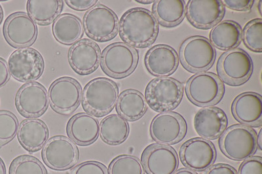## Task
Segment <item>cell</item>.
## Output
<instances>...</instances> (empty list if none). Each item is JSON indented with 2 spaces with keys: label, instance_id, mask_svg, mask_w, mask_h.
I'll return each mask as SVG.
<instances>
[{
  "label": "cell",
  "instance_id": "obj_1",
  "mask_svg": "<svg viewBox=\"0 0 262 174\" xmlns=\"http://www.w3.org/2000/svg\"><path fill=\"white\" fill-rule=\"evenodd\" d=\"M119 36L132 48H144L156 41L159 25L147 9L136 8L123 14L119 23Z\"/></svg>",
  "mask_w": 262,
  "mask_h": 174
},
{
  "label": "cell",
  "instance_id": "obj_2",
  "mask_svg": "<svg viewBox=\"0 0 262 174\" xmlns=\"http://www.w3.org/2000/svg\"><path fill=\"white\" fill-rule=\"evenodd\" d=\"M118 96V84L106 77H98L86 84L82 92V105L90 114L103 117L112 111Z\"/></svg>",
  "mask_w": 262,
  "mask_h": 174
},
{
  "label": "cell",
  "instance_id": "obj_3",
  "mask_svg": "<svg viewBox=\"0 0 262 174\" xmlns=\"http://www.w3.org/2000/svg\"><path fill=\"white\" fill-rule=\"evenodd\" d=\"M183 95L182 84L171 77H161L149 82L145 91V99L157 112L171 111L179 106Z\"/></svg>",
  "mask_w": 262,
  "mask_h": 174
},
{
  "label": "cell",
  "instance_id": "obj_4",
  "mask_svg": "<svg viewBox=\"0 0 262 174\" xmlns=\"http://www.w3.org/2000/svg\"><path fill=\"white\" fill-rule=\"evenodd\" d=\"M138 51L122 42L107 46L103 51L100 63L104 72L116 79L124 78L132 74L139 62Z\"/></svg>",
  "mask_w": 262,
  "mask_h": 174
},
{
  "label": "cell",
  "instance_id": "obj_5",
  "mask_svg": "<svg viewBox=\"0 0 262 174\" xmlns=\"http://www.w3.org/2000/svg\"><path fill=\"white\" fill-rule=\"evenodd\" d=\"M222 152L233 161L250 158L257 149V136L250 127L235 124L229 127L220 140Z\"/></svg>",
  "mask_w": 262,
  "mask_h": 174
},
{
  "label": "cell",
  "instance_id": "obj_6",
  "mask_svg": "<svg viewBox=\"0 0 262 174\" xmlns=\"http://www.w3.org/2000/svg\"><path fill=\"white\" fill-rule=\"evenodd\" d=\"M180 59L182 66L191 72H203L212 67L216 52L209 39L203 36H192L180 46Z\"/></svg>",
  "mask_w": 262,
  "mask_h": 174
},
{
  "label": "cell",
  "instance_id": "obj_7",
  "mask_svg": "<svg viewBox=\"0 0 262 174\" xmlns=\"http://www.w3.org/2000/svg\"><path fill=\"white\" fill-rule=\"evenodd\" d=\"M83 25L84 32L91 39L106 42L118 34L119 19L116 13L108 7L97 4L85 13Z\"/></svg>",
  "mask_w": 262,
  "mask_h": 174
},
{
  "label": "cell",
  "instance_id": "obj_8",
  "mask_svg": "<svg viewBox=\"0 0 262 174\" xmlns=\"http://www.w3.org/2000/svg\"><path fill=\"white\" fill-rule=\"evenodd\" d=\"M224 92L223 83L214 73L200 72L187 82L186 95L191 102L200 107L216 104Z\"/></svg>",
  "mask_w": 262,
  "mask_h": 174
},
{
  "label": "cell",
  "instance_id": "obj_9",
  "mask_svg": "<svg viewBox=\"0 0 262 174\" xmlns=\"http://www.w3.org/2000/svg\"><path fill=\"white\" fill-rule=\"evenodd\" d=\"M217 71L227 84L238 86L250 78L253 71V62L247 52L235 48L221 56L217 63Z\"/></svg>",
  "mask_w": 262,
  "mask_h": 174
},
{
  "label": "cell",
  "instance_id": "obj_10",
  "mask_svg": "<svg viewBox=\"0 0 262 174\" xmlns=\"http://www.w3.org/2000/svg\"><path fill=\"white\" fill-rule=\"evenodd\" d=\"M8 68L14 79L21 82H34L43 74L45 62L43 56L36 49H17L9 56Z\"/></svg>",
  "mask_w": 262,
  "mask_h": 174
},
{
  "label": "cell",
  "instance_id": "obj_11",
  "mask_svg": "<svg viewBox=\"0 0 262 174\" xmlns=\"http://www.w3.org/2000/svg\"><path fill=\"white\" fill-rule=\"evenodd\" d=\"M42 158L49 168L65 170L78 162L79 152L73 141L64 136L49 139L42 149Z\"/></svg>",
  "mask_w": 262,
  "mask_h": 174
},
{
  "label": "cell",
  "instance_id": "obj_12",
  "mask_svg": "<svg viewBox=\"0 0 262 174\" xmlns=\"http://www.w3.org/2000/svg\"><path fill=\"white\" fill-rule=\"evenodd\" d=\"M82 89L76 79L63 77L54 81L48 91L49 102L55 112L68 114L79 107L82 100Z\"/></svg>",
  "mask_w": 262,
  "mask_h": 174
},
{
  "label": "cell",
  "instance_id": "obj_13",
  "mask_svg": "<svg viewBox=\"0 0 262 174\" xmlns=\"http://www.w3.org/2000/svg\"><path fill=\"white\" fill-rule=\"evenodd\" d=\"M3 32L5 39L10 46L20 49L34 44L38 29L36 23L28 14L16 12L7 18Z\"/></svg>",
  "mask_w": 262,
  "mask_h": 174
},
{
  "label": "cell",
  "instance_id": "obj_14",
  "mask_svg": "<svg viewBox=\"0 0 262 174\" xmlns=\"http://www.w3.org/2000/svg\"><path fill=\"white\" fill-rule=\"evenodd\" d=\"M182 163L193 171L207 170L216 158V149L209 140L194 138L182 144L180 149Z\"/></svg>",
  "mask_w": 262,
  "mask_h": 174
},
{
  "label": "cell",
  "instance_id": "obj_15",
  "mask_svg": "<svg viewBox=\"0 0 262 174\" xmlns=\"http://www.w3.org/2000/svg\"><path fill=\"white\" fill-rule=\"evenodd\" d=\"M186 121L175 112H163L156 115L150 124V134L156 142L163 145L175 144L186 135Z\"/></svg>",
  "mask_w": 262,
  "mask_h": 174
},
{
  "label": "cell",
  "instance_id": "obj_16",
  "mask_svg": "<svg viewBox=\"0 0 262 174\" xmlns=\"http://www.w3.org/2000/svg\"><path fill=\"white\" fill-rule=\"evenodd\" d=\"M16 109L27 117H38L48 110V92L41 84L29 82L20 87L15 97Z\"/></svg>",
  "mask_w": 262,
  "mask_h": 174
},
{
  "label": "cell",
  "instance_id": "obj_17",
  "mask_svg": "<svg viewBox=\"0 0 262 174\" xmlns=\"http://www.w3.org/2000/svg\"><path fill=\"white\" fill-rule=\"evenodd\" d=\"M142 163L148 174H173L179 167V157L172 147L153 144L144 150Z\"/></svg>",
  "mask_w": 262,
  "mask_h": 174
},
{
  "label": "cell",
  "instance_id": "obj_18",
  "mask_svg": "<svg viewBox=\"0 0 262 174\" xmlns=\"http://www.w3.org/2000/svg\"><path fill=\"white\" fill-rule=\"evenodd\" d=\"M224 15V5L220 0H189L186 6L187 18L200 29L214 27Z\"/></svg>",
  "mask_w": 262,
  "mask_h": 174
},
{
  "label": "cell",
  "instance_id": "obj_19",
  "mask_svg": "<svg viewBox=\"0 0 262 174\" xmlns=\"http://www.w3.org/2000/svg\"><path fill=\"white\" fill-rule=\"evenodd\" d=\"M101 51L95 42L81 39L70 48L69 62L77 74L85 75L94 72L99 67Z\"/></svg>",
  "mask_w": 262,
  "mask_h": 174
},
{
  "label": "cell",
  "instance_id": "obj_20",
  "mask_svg": "<svg viewBox=\"0 0 262 174\" xmlns=\"http://www.w3.org/2000/svg\"><path fill=\"white\" fill-rule=\"evenodd\" d=\"M234 117L243 125L259 126L262 124V98L253 92L241 94L232 103Z\"/></svg>",
  "mask_w": 262,
  "mask_h": 174
},
{
  "label": "cell",
  "instance_id": "obj_21",
  "mask_svg": "<svg viewBox=\"0 0 262 174\" xmlns=\"http://www.w3.org/2000/svg\"><path fill=\"white\" fill-rule=\"evenodd\" d=\"M148 72L157 77H167L176 71L179 56L174 49L167 45H158L149 49L144 58Z\"/></svg>",
  "mask_w": 262,
  "mask_h": 174
},
{
  "label": "cell",
  "instance_id": "obj_22",
  "mask_svg": "<svg viewBox=\"0 0 262 174\" xmlns=\"http://www.w3.org/2000/svg\"><path fill=\"white\" fill-rule=\"evenodd\" d=\"M67 130L70 140L86 146L97 141L100 135V123L94 115L79 113L69 120Z\"/></svg>",
  "mask_w": 262,
  "mask_h": 174
},
{
  "label": "cell",
  "instance_id": "obj_23",
  "mask_svg": "<svg viewBox=\"0 0 262 174\" xmlns=\"http://www.w3.org/2000/svg\"><path fill=\"white\" fill-rule=\"evenodd\" d=\"M228 125V119L223 110L216 107L203 108L194 117V128L206 140H215L223 133Z\"/></svg>",
  "mask_w": 262,
  "mask_h": 174
},
{
  "label": "cell",
  "instance_id": "obj_24",
  "mask_svg": "<svg viewBox=\"0 0 262 174\" xmlns=\"http://www.w3.org/2000/svg\"><path fill=\"white\" fill-rule=\"evenodd\" d=\"M49 135L48 126L40 119H25L18 126V140L21 145L30 153L41 149L48 142Z\"/></svg>",
  "mask_w": 262,
  "mask_h": 174
},
{
  "label": "cell",
  "instance_id": "obj_25",
  "mask_svg": "<svg viewBox=\"0 0 262 174\" xmlns=\"http://www.w3.org/2000/svg\"><path fill=\"white\" fill-rule=\"evenodd\" d=\"M242 39V30L240 25L232 20L219 23L210 33V43L214 48L227 51L235 49Z\"/></svg>",
  "mask_w": 262,
  "mask_h": 174
},
{
  "label": "cell",
  "instance_id": "obj_26",
  "mask_svg": "<svg viewBox=\"0 0 262 174\" xmlns=\"http://www.w3.org/2000/svg\"><path fill=\"white\" fill-rule=\"evenodd\" d=\"M52 30L56 40L68 46L79 41L84 34L83 25L80 18L70 13L58 16L54 21Z\"/></svg>",
  "mask_w": 262,
  "mask_h": 174
},
{
  "label": "cell",
  "instance_id": "obj_27",
  "mask_svg": "<svg viewBox=\"0 0 262 174\" xmlns=\"http://www.w3.org/2000/svg\"><path fill=\"white\" fill-rule=\"evenodd\" d=\"M147 109L146 100L139 91L127 89L118 96L117 112L127 121H137L143 116Z\"/></svg>",
  "mask_w": 262,
  "mask_h": 174
},
{
  "label": "cell",
  "instance_id": "obj_28",
  "mask_svg": "<svg viewBox=\"0 0 262 174\" xmlns=\"http://www.w3.org/2000/svg\"><path fill=\"white\" fill-rule=\"evenodd\" d=\"M152 11L157 22L166 27L179 25L186 15L183 0H158L154 2Z\"/></svg>",
  "mask_w": 262,
  "mask_h": 174
},
{
  "label": "cell",
  "instance_id": "obj_29",
  "mask_svg": "<svg viewBox=\"0 0 262 174\" xmlns=\"http://www.w3.org/2000/svg\"><path fill=\"white\" fill-rule=\"evenodd\" d=\"M129 132L127 120L119 115H109L100 123V138L108 145H116L123 143L129 135Z\"/></svg>",
  "mask_w": 262,
  "mask_h": 174
},
{
  "label": "cell",
  "instance_id": "obj_30",
  "mask_svg": "<svg viewBox=\"0 0 262 174\" xmlns=\"http://www.w3.org/2000/svg\"><path fill=\"white\" fill-rule=\"evenodd\" d=\"M64 2L62 0H29V15L39 25H48L60 15Z\"/></svg>",
  "mask_w": 262,
  "mask_h": 174
},
{
  "label": "cell",
  "instance_id": "obj_31",
  "mask_svg": "<svg viewBox=\"0 0 262 174\" xmlns=\"http://www.w3.org/2000/svg\"><path fill=\"white\" fill-rule=\"evenodd\" d=\"M109 174H144L141 161L132 155H119L111 162Z\"/></svg>",
  "mask_w": 262,
  "mask_h": 174
},
{
  "label": "cell",
  "instance_id": "obj_32",
  "mask_svg": "<svg viewBox=\"0 0 262 174\" xmlns=\"http://www.w3.org/2000/svg\"><path fill=\"white\" fill-rule=\"evenodd\" d=\"M9 174H48V171L36 157L22 155L11 162Z\"/></svg>",
  "mask_w": 262,
  "mask_h": 174
},
{
  "label": "cell",
  "instance_id": "obj_33",
  "mask_svg": "<svg viewBox=\"0 0 262 174\" xmlns=\"http://www.w3.org/2000/svg\"><path fill=\"white\" fill-rule=\"evenodd\" d=\"M242 39L248 48L256 53L262 51V20H250L243 28Z\"/></svg>",
  "mask_w": 262,
  "mask_h": 174
},
{
  "label": "cell",
  "instance_id": "obj_34",
  "mask_svg": "<svg viewBox=\"0 0 262 174\" xmlns=\"http://www.w3.org/2000/svg\"><path fill=\"white\" fill-rule=\"evenodd\" d=\"M17 117L6 110L0 111V147L15 138L18 130Z\"/></svg>",
  "mask_w": 262,
  "mask_h": 174
},
{
  "label": "cell",
  "instance_id": "obj_35",
  "mask_svg": "<svg viewBox=\"0 0 262 174\" xmlns=\"http://www.w3.org/2000/svg\"><path fill=\"white\" fill-rule=\"evenodd\" d=\"M70 174H109L106 166L97 161H86L75 166Z\"/></svg>",
  "mask_w": 262,
  "mask_h": 174
},
{
  "label": "cell",
  "instance_id": "obj_36",
  "mask_svg": "<svg viewBox=\"0 0 262 174\" xmlns=\"http://www.w3.org/2000/svg\"><path fill=\"white\" fill-rule=\"evenodd\" d=\"M238 174H262L261 157H251L245 160L238 168Z\"/></svg>",
  "mask_w": 262,
  "mask_h": 174
},
{
  "label": "cell",
  "instance_id": "obj_37",
  "mask_svg": "<svg viewBox=\"0 0 262 174\" xmlns=\"http://www.w3.org/2000/svg\"><path fill=\"white\" fill-rule=\"evenodd\" d=\"M222 4L231 10L237 11H248L253 6V0H224Z\"/></svg>",
  "mask_w": 262,
  "mask_h": 174
},
{
  "label": "cell",
  "instance_id": "obj_38",
  "mask_svg": "<svg viewBox=\"0 0 262 174\" xmlns=\"http://www.w3.org/2000/svg\"><path fill=\"white\" fill-rule=\"evenodd\" d=\"M65 2L70 8L79 11L90 9L98 4L97 0H66Z\"/></svg>",
  "mask_w": 262,
  "mask_h": 174
},
{
  "label": "cell",
  "instance_id": "obj_39",
  "mask_svg": "<svg viewBox=\"0 0 262 174\" xmlns=\"http://www.w3.org/2000/svg\"><path fill=\"white\" fill-rule=\"evenodd\" d=\"M204 174H237V172L228 164H217L210 166Z\"/></svg>",
  "mask_w": 262,
  "mask_h": 174
},
{
  "label": "cell",
  "instance_id": "obj_40",
  "mask_svg": "<svg viewBox=\"0 0 262 174\" xmlns=\"http://www.w3.org/2000/svg\"><path fill=\"white\" fill-rule=\"evenodd\" d=\"M10 77L8 63L4 58L0 57V88L8 83Z\"/></svg>",
  "mask_w": 262,
  "mask_h": 174
},
{
  "label": "cell",
  "instance_id": "obj_41",
  "mask_svg": "<svg viewBox=\"0 0 262 174\" xmlns=\"http://www.w3.org/2000/svg\"><path fill=\"white\" fill-rule=\"evenodd\" d=\"M173 174H198L195 171L190 170L189 168H180L177 170Z\"/></svg>",
  "mask_w": 262,
  "mask_h": 174
},
{
  "label": "cell",
  "instance_id": "obj_42",
  "mask_svg": "<svg viewBox=\"0 0 262 174\" xmlns=\"http://www.w3.org/2000/svg\"><path fill=\"white\" fill-rule=\"evenodd\" d=\"M0 174H6V165L1 158H0Z\"/></svg>",
  "mask_w": 262,
  "mask_h": 174
},
{
  "label": "cell",
  "instance_id": "obj_43",
  "mask_svg": "<svg viewBox=\"0 0 262 174\" xmlns=\"http://www.w3.org/2000/svg\"><path fill=\"white\" fill-rule=\"evenodd\" d=\"M261 130L259 131V135L257 136V146L259 147V149L261 150Z\"/></svg>",
  "mask_w": 262,
  "mask_h": 174
},
{
  "label": "cell",
  "instance_id": "obj_44",
  "mask_svg": "<svg viewBox=\"0 0 262 174\" xmlns=\"http://www.w3.org/2000/svg\"><path fill=\"white\" fill-rule=\"evenodd\" d=\"M4 10L3 9H2V7L1 6V5H0V25H1L2 21H3L4 19Z\"/></svg>",
  "mask_w": 262,
  "mask_h": 174
},
{
  "label": "cell",
  "instance_id": "obj_45",
  "mask_svg": "<svg viewBox=\"0 0 262 174\" xmlns=\"http://www.w3.org/2000/svg\"><path fill=\"white\" fill-rule=\"evenodd\" d=\"M136 2H138V3L142 4H149L153 3V2H154L155 1H152V0H151V1H136Z\"/></svg>",
  "mask_w": 262,
  "mask_h": 174
}]
</instances>
